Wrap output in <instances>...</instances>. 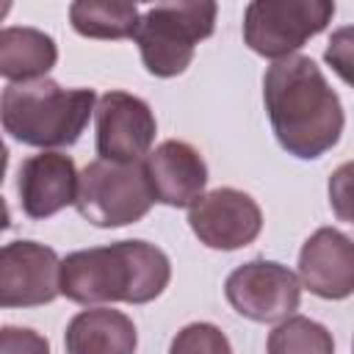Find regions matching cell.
<instances>
[{
	"label": "cell",
	"instance_id": "6da1fadb",
	"mask_svg": "<svg viewBox=\"0 0 354 354\" xmlns=\"http://www.w3.org/2000/svg\"><path fill=\"white\" fill-rule=\"evenodd\" d=\"M263 100L271 130L288 155L315 160L340 141L343 105L313 58L274 61L263 77Z\"/></svg>",
	"mask_w": 354,
	"mask_h": 354
},
{
	"label": "cell",
	"instance_id": "7a4b0ae2",
	"mask_svg": "<svg viewBox=\"0 0 354 354\" xmlns=\"http://www.w3.org/2000/svg\"><path fill=\"white\" fill-rule=\"evenodd\" d=\"M169 279L166 252L147 241H116L61 260V296L83 307L108 301L147 304L166 290Z\"/></svg>",
	"mask_w": 354,
	"mask_h": 354
},
{
	"label": "cell",
	"instance_id": "3957f363",
	"mask_svg": "<svg viewBox=\"0 0 354 354\" xmlns=\"http://www.w3.org/2000/svg\"><path fill=\"white\" fill-rule=\"evenodd\" d=\"M94 88H64L50 77L8 83L0 97L3 130L28 147H72L97 111Z\"/></svg>",
	"mask_w": 354,
	"mask_h": 354
},
{
	"label": "cell",
	"instance_id": "277c9868",
	"mask_svg": "<svg viewBox=\"0 0 354 354\" xmlns=\"http://www.w3.org/2000/svg\"><path fill=\"white\" fill-rule=\"evenodd\" d=\"M216 3H160L141 14L136 44L141 61L155 77L183 75L196 53V44L205 41L216 28Z\"/></svg>",
	"mask_w": 354,
	"mask_h": 354
},
{
	"label": "cell",
	"instance_id": "5b68a950",
	"mask_svg": "<svg viewBox=\"0 0 354 354\" xmlns=\"http://www.w3.org/2000/svg\"><path fill=\"white\" fill-rule=\"evenodd\" d=\"M155 196L141 163H108L91 160L80 171L77 213L94 227H127L141 221Z\"/></svg>",
	"mask_w": 354,
	"mask_h": 354
},
{
	"label": "cell",
	"instance_id": "8992f818",
	"mask_svg": "<svg viewBox=\"0 0 354 354\" xmlns=\"http://www.w3.org/2000/svg\"><path fill=\"white\" fill-rule=\"evenodd\" d=\"M335 17L329 0H254L243 14V41L263 58H290Z\"/></svg>",
	"mask_w": 354,
	"mask_h": 354
},
{
	"label": "cell",
	"instance_id": "52a82bcc",
	"mask_svg": "<svg viewBox=\"0 0 354 354\" xmlns=\"http://www.w3.org/2000/svg\"><path fill=\"white\" fill-rule=\"evenodd\" d=\"M224 296L238 315L257 324H277L299 310L301 279L282 263L249 260L227 277Z\"/></svg>",
	"mask_w": 354,
	"mask_h": 354
},
{
	"label": "cell",
	"instance_id": "ba28073f",
	"mask_svg": "<svg viewBox=\"0 0 354 354\" xmlns=\"http://www.w3.org/2000/svg\"><path fill=\"white\" fill-rule=\"evenodd\" d=\"M97 155L108 163H141L155 141L158 122L152 108L127 91H108L94 111Z\"/></svg>",
	"mask_w": 354,
	"mask_h": 354
},
{
	"label": "cell",
	"instance_id": "9c48e42d",
	"mask_svg": "<svg viewBox=\"0 0 354 354\" xmlns=\"http://www.w3.org/2000/svg\"><path fill=\"white\" fill-rule=\"evenodd\" d=\"M191 232L207 249L232 252L249 246L263 230L260 205L238 188H216L188 207Z\"/></svg>",
	"mask_w": 354,
	"mask_h": 354
},
{
	"label": "cell",
	"instance_id": "30bf717a",
	"mask_svg": "<svg viewBox=\"0 0 354 354\" xmlns=\"http://www.w3.org/2000/svg\"><path fill=\"white\" fill-rule=\"evenodd\" d=\"M61 296V260L36 241H11L0 252V304L39 307Z\"/></svg>",
	"mask_w": 354,
	"mask_h": 354
},
{
	"label": "cell",
	"instance_id": "8fae6325",
	"mask_svg": "<svg viewBox=\"0 0 354 354\" xmlns=\"http://www.w3.org/2000/svg\"><path fill=\"white\" fill-rule=\"evenodd\" d=\"M299 279L318 299H348L354 293V241L335 227L315 230L299 252Z\"/></svg>",
	"mask_w": 354,
	"mask_h": 354
},
{
	"label": "cell",
	"instance_id": "7c38bea8",
	"mask_svg": "<svg viewBox=\"0 0 354 354\" xmlns=\"http://www.w3.org/2000/svg\"><path fill=\"white\" fill-rule=\"evenodd\" d=\"M80 174L75 160L64 152H39L22 160L17 191L22 213L30 218H50L77 199Z\"/></svg>",
	"mask_w": 354,
	"mask_h": 354
},
{
	"label": "cell",
	"instance_id": "4fadbf2b",
	"mask_svg": "<svg viewBox=\"0 0 354 354\" xmlns=\"http://www.w3.org/2000/svg\"><path fill=\"white\" fill-rule=\"evenodd\" d=\"M144 171L155 202L169 207H191L207 185L205 158L185 141L169 138L144 158Z\"/></svg>",
	"mask_w": 354,
	"mask_h": 354
},
{
	"label": "cell",
	"instance_id": "5bb4252c",
	"mask_svg": "<svg viewBox=\"0 0 354 354\" xmlns=\"http://www.w3.org/2000/svg\"><path fill=\"white\" fill-rule=\"evenodd\" d=\"M136 324L111 307L80 310L64 332L66 354H136Z\"/></svg>",
	"mask_w": 354,
	"mask_h": 354
},
{
	"label": "cell",
	"instance_id": "9a60e30c",
	"mask_svg": "<svg viewBox=\"0 0 354 354\" xmlns=\"http://www.w3.org/2000/svg\"><path fill=\"white\" fill-rule=\"evenodd\" d=\"M58 61L53 36L36 28H3L0 30V75L8 83H33L47 77Z\"/></svg>",
	"mask_w": 354,
	"mask_h": 354
},
{
	"label": "cell",
	"instance_id": "2e32d148",
	"mask_svg": "<svg viewBox=\"0 0 354 354\" xmlns=\"http://www.w3.org/2000/svg\"><path fill=\"white\" fill-rule=\"evenodd\" d=\"M72 28L86 39H130L138 30L141 14L133 3L77 0L69 6Z\"/></svg>",
	"mask_w": 354,
	"mask_h": 354
},
{
	"label": "cell",
	"instance_id": "e0dca14e",
	"mask_svg": "<svg viewBox=\"0 0 354 354\" xmlns=\"http://www.w3.org/2000/svg\"><path fill=\"white\" fill-rule=\"evenodd\" d=\"M268 354H335L332 332L304 315H290L279 321L266 343Z\"/></svg>",
	"mask_w": 354,
	"mask_h": 354
},
{
	"label": "cell",
	"instance_id": "ac0fdd59",
	"mask_svg": "<svg viewBox=\"0 0 354 354\" xmlns=\"http://www.w3.org/2000/svg\"><path fill=\"white\" fill-rule=\"evenodd\" d=\"M169 354H232V346L216 324L196 321L174 335Z\"/></svg>",
	"mask_w": 354,
	"mask_h": 354
},
{
	"label": "cell",
	"instance_id": "d6986e66",
	"mask_svg": "<svg viewBox=\"0 0 354 354\" xmlns=\"http://www.w3.org/2000/svg\"><path fill=\"white\" fill-rule=\"evenodd\" d=\"M329 205H332V213L346 221V224H354V160L348 163H340L332 177H329Z\"/></svg>",
	"mask_w": 354,
	"mask_h": 354
},
{
	"label": "cell",
	"instance_id": "ffe728a7",
	"mask_svg": "<svg viewBox=\"0 0 354 354\" xmlns=\"http://www.w3.org/2000/svg\"><path fill=\"white\" fill-rule=\"evenodd\" d=\"M324 61L332 66V72L354 88V25L337 28L326 44Z\"/></svg>",
	"mask_w": 354,
	"mask_h": 354
},
{
	"label": "cell",
	"instance_id": "44dd1931",
	"mask_svg": "<svg viewBox=\"0 0 354 354\" xmlns=\"http://www.w3.org/2000/svg\"><path fill=\"white\" fill-rule=\"evenodd\" d=\"M0 354H50V343L36 329L3 326V332H0Z\"/></svg>",
	"mask_w": 354,
	"mask_h": 354
},
{
	"label": "cell",
	"instance_id": "7402d4cb",
	"mask_svg": "<svg viewBox=\"0 0 354 354\" xmlns=\"http://www.w3.org/2000/svg\"><path fill=\"white\" fill-rule=\"evenodd\" d=\"M351 351H354V346H351Z\"/></svg>",
	"mask_w": 354,
	"mask_h": 354
}]
</instances>
